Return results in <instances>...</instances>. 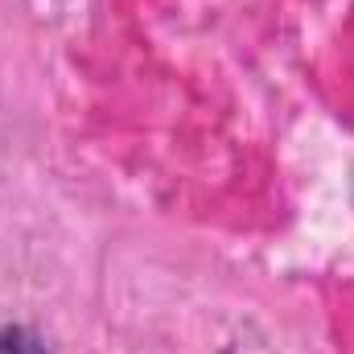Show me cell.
<instances>
[{"label": "cell", "mask_w": 354, "mask_h": 354, "mask_svg": "<svg viewBox=\"0 0 354 354\" xmlns=\"http://www.w3.org/2000/svg\"><path fill=\"white\" fill-rule=\"evenodd\" d=\"M0 354H46V346L29 330H4L0 334Z\"/></svg>", "instance_id": "6da1fadb"}]
</instances>
